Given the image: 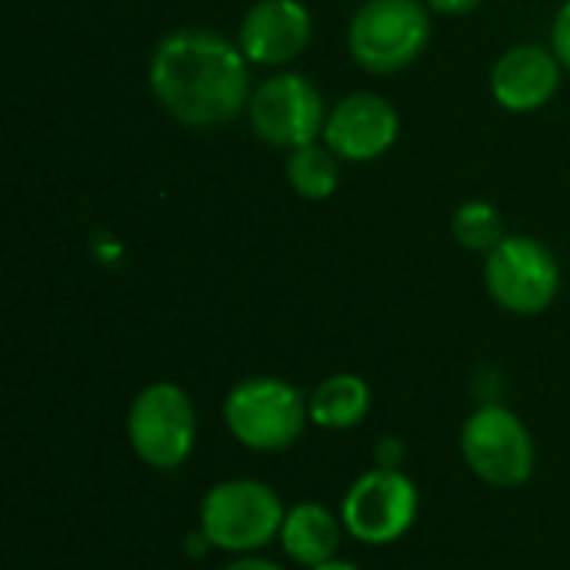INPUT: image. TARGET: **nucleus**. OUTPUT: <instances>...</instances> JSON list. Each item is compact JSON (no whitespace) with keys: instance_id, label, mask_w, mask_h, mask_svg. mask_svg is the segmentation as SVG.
<instances>
[{"instance_id":"5","label":"nucleus","mask_w":570,"mask_h":570,"mask_svg":"<svg viewBox=\"0 0 570 570\" xmlns=\"http://www.w3.org/2000/svg\"><path fill=\"white\" fill-rule=\"evenodd\" d=\"M461 458L488 488H521L534 474V438L504 404H481L461 428Z\"/></svg>"},{"instance_id":"11","label":"nucleus","mask_w":570,"mask_h":570,"mask_svg":"<svg viewBox=\"0 0 570 570\" xmlns=\"http://www.w3.org/2000/svg\"><path fill=\"white\" fill-rule=\"evenodd\" d=\"M311 43V10L301 0H257L240 20V50L250 63L284 67Z\"/></svg>"},{"instance_id":"20","label":"nucleus","mask_w":570,"mask_h":570,"mask_svg":"<svg viewBox=\"0 0 570 570\" xmlns=\"http://www.w3.org/2000/svg\"><path fill=\"white\" fill-rule=\"evenodd\" d=\"M224 570H284L281 564H274V561H267V558H261V554H240V558H234L230 564Z\"/></svg>"},{"instance_id":"18","label":"nucleus","mask_w":570,"mask_h":570,"mask_svg":"<svg viewBox=\"0 0 570 570\" xmlns=\"http://www.w3.org/2000/svg\"><path fill=\"white\" fill-rule=\"evenodd\" d=\"M407 458V448L401 438H381L374 448V468H387V471H401Z\"/></svg>"},{"instance_id":"3","label":"nucleus","mask_w":570,"mask_h":570,"mask_svg":"<svg viewBox=\"0 0 570 570\" xmlns=\"http://www.w3.org/2000/svg\"><path fill=\"white\" fill-rule=\"evenodd\" d=\"M224 424L240 448L277 454L294 448L311 424L307 397L281 377H247L227 391Z\"/></svg>"},{"instance_id":"10","label":"nucleus","mask_w":570,"mask_h":570,"mask_svg":"<svg viewBox=\"0 0 570 570\" xmlns=\"http://www.w3.org/2000/svg\"><path fill=\"white\" fill-rule=\"evenodd\" d=\"M401 134V117L394 104L381 94H351L344 97L324 124V144L351 164L377 160L394 147Z\"/></svg>"},{"instance_id":"6","label":"nucleus","mask_w":570,"mask_h":570,"mask_svg":"<svg viewBox=\"0 0 570 570\" xmlns=\"http://www.w3.org/2000/svg\"><path fill=\"white\" fill-rule=\"evenodd\" d=\"M431 40L428 7L417 0H367L347 27L351 57L367 73H397L414 63Z\"/></svg>"},{"instance_id":"8","label":"nucleus","mask_w":570,"mask_h":570,"mask_svg":"<svg viewBox=\"0 0 570 570\" xmlns=\"http://www.w3.org/2000/svg\"><path fill=\"white\" fill-rule=\"evenodd\" d=\"M484 284L498 307L531 317L554 304L561 291V267L541 240L508 234L484 261Z\"/></svg>"},{"instance_id":"13","label":"nucleus","mask_w":570,"mask_h":570,"mask_svg":"<svg viewBox=\"0 0 570 570\" xmlns=\"http://www.w3.org/2000/svg\"><path fill=\"white\" fill-rule=\"evenodd\" d=\"M344 534L347 531H344L341 514H334L331 508L317 501H301L287 508L277 541L297 568L314 570L337 558Z\"/></svg>"},{"instance_id":"14","label":"nucleus","mask_w":570,"mask_h":570,"mask_svg":"<svg viewBox=\"0 0 570 570\" xmlns=\"http://www.w3.org/2000/svg\"><path fill=\"white\" fill-rule=\"evenodd\" d=\"M371 384L361 374H331L307 397V417L321 431H351L371 414Z\"/></svg>"},{"instance_id":"19","label":"nucleus","mask_w":570,"mask_h":570,"mask_svg":"<svg viewBox=\"0 0 570 570\" xmlns=\"http://www.w3.org/2000/svg\"><path fill=\"white\" fill-rule=\"evenodd\" d=\"M484 0H428V7L431 10H438V13H471V10H478Z\"/></svg>"},{"instance_id":"16","label":"nucleus","mask_w":570,"mask_h":570,"mask_svg":"<svg viewBox=\"0 0 570 570\" xmlns=\"http://www.w3.org/2000/svg\"><path fill=\"white\" fill-rule=\"evenodd\" d=\"M451 230H454L458 244L468 247V250H474V254H491L508 237L498 207L488 204V200H468V204H461L454 210Z\"/></svg>"},{"instance_id":"12","label":"nucleus","mask_w":570,"mask_h":570,"mask_svg":"<svg viewBox=\"0 0 570 570\" xmlns=\"http://www.w3.org/2000/svg\"><path fill=\"white\" fill-rule=\"evenodd\" d=\"M561 87V60L538 43H518L491 70V94L511 114L541 110Z\"/></svg>"},{"instance_id":"9","label":"nucleus","mask_w":570,"mask_h":570,"mask_svg":"<svg viewBox=\"0 0 570 570\" xmlns=\"http://www.w3.org/2000/svg\"><path fill=\"white\" fill-rule=\"evenodd\" d=\"M247 110H250L254 134L264 144L284 147V150L314 144L327 124L321 90L301 73H277V77L264 80L254 90Z\"/></svg>"},{"instance_id":"21","label":"nucleus","mask_w":570,"mask_h":570,"mask_svg":"<svg viewBox=\"0 0 570 570\" xmlns=\"http://www.w3.org/2000/svg\"><path fill=\"white\" fill-rule=\"evenodd\" d=\"M314 570H361L354 561H341V558H334V561H327V564H321V568Z\"/></svg>"},{"instance_id":"17","label":"nucleus","mask_w":570,"mask_h":570,"mask_svg":"<svg viewBox=\"0 0 570 570\" xmlns=\"http://www.w3.org/2000/svg\"><path fill=\"white\" fill-rule=\"evenodd\" d=\"M551 50L554 57L561 60V67L570 70V0L558 10L554 17V27H551Z\"/></svg>"},{"instance_id":"15","label":"nucleus","mask_w":570,"mask_h":570,"mask_svg":"<svg viewBox=\"0 0 570 570\" xmlns=\"http://www.w3.org/2000/svg\"><path fill=\"white\" fill-rule=\"evenodd\" d=\"M287 184L304 200H327L341 184V157L327 144H307L287 157Z\"/></svg>"},{"instance_id":"2","label":"nucleus","mask_w":570,"mask_h":570,"mask_svg":"<svg viewBox=\"0 0 570 570\" xmlns=\"http://www.w3.org/2000/svg\"><path fill=\"white\" fill-rule=\"evenodd\" d=\"M284 514L287 508L271 484L254 478H230L200 498L197 521L214 551L240 558L267 548L281 534Z\"/></svg>"},{"instance_id":"7","label":"nucleus","mask_w":570,"mask_h":570,"mask_svg":"<svg viewBox=\"0 0 570 570\" xmlns=\"http://www.w3.org/2000/svg\"><path fill=\"white\" fill-rule=\"evenodd\" d=\"M421 511L417 484L404 471L371 468L364 471L341 501V521L347 538L367 548H384L401 541Z\"/></svg>"},{"instance_id":"4","label":"nucleus","mask_w":570,"mask_h":570,"mask_svg":"<svg viewBox=\"0 0 570 570\" xmlns=\"http://www.w3.org/2000/svg\"><path fill=\"white\" fill-rule=\"evenodd\" d=\"M127 441L154 471H177L197 441V411L174 381H154L137 391L127 411Z\"/></svg>"},{"instance_id":"1","label":"nucleus","mask_w":570,"mask_h":570,"mask_svg":"<svg viewBox=\"0 0 570 570\" xmlns=\"http://www.w3.org/2000/svg\"><path fill=\"white\" fill-rule=\"evenodd\" d=\"M247 63L240 43L207 27H177L150 53V90L180 124L217 127L247 107Z\"/></svg>"}]
</instances>
